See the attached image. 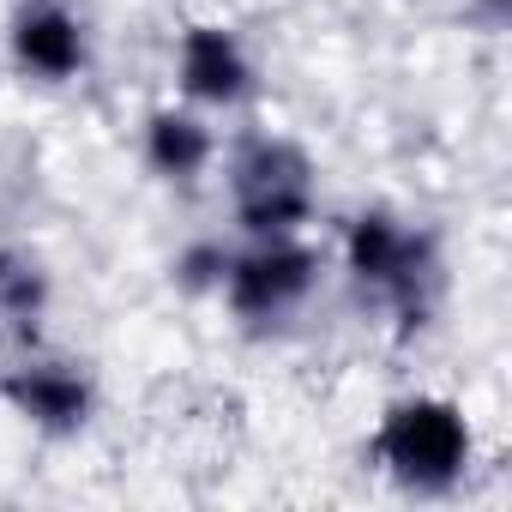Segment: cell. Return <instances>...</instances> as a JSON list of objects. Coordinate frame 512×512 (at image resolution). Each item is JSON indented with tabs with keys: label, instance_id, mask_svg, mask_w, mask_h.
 <instances>
[{
	"label": "cell",
	"instance_id": "obj_6",
	"mask_svg": "<svg viewBox=\"0 0 512 512\" xmlns=\"http://www.w3.org/2000/svg\"><path fill=\"white\" fill-rule=\"evenodd\" d=\"M181 91L199 103H235L247 91V55L229 31L193 25L181 37Z\"/></svg>",
	"mask_w": 512,
	"mask_h": 512
},
{
	"label": "cell",
	"instance_id": "obj_3",
	"mask_svg": "<svg viewBox=\"0 0 512 512\" xmlns=\"http://www.w3.org/2000/svg\"><path fill=\"white\" fill-rule=\"evenodd\" d=\"M314 272H320V260L308 247H296L284 235H266L253 253L223 266V290H229V308L241 320H272V314L296 308L314 290Z\"/></svg>",
	"mask_w": 512,
	"mask_h": 512
},
{
	"label": "cell",
	"instance_id": "obj_8",
	"mask_svg": "<svg viewBox=\"0 0 512 512\" xmlns=\"http://www.w3.org/2000/svg\"><path fill=\"white\" fill-rule=\"evenodd\" d=\"M145 157H151V169H157V175L193 181V175L211 163V133H205L193 115L163 109V115H151V127H145Z\"/></svg>",
	"mask_w": 512,
	"mask_h": 512
},
{
	"label": "cell",
	"instance_id": "obj_2",
	"mask_svg": "<svg viewBox=\"0 0 512 512\" xmlns=\"http://www.w3.org/2000/svg\"><path fill=\"white\" fill-rule=\"evenodd\" d=\"M235 211L253 235H290L314 211V163L290 139H253L235 163Z\"/></svg>",
	"mask_w": 512,
	"mask_h": 512
},
{
	"label": "cell",
	"instance_id": "obj_5",
	"mask_svg": "<svg viewBox=\"0 0 512 512\" xmlns=\"http://www.w3.org/2000/svg\"><path fill=\"white\" fill-rule=\"evenodd\" d=\"M0 398H7L25 422L49 428V434H73V428H85V416H91V386H85L73 368H61V362L13 368L7 380H0Z\"/></svg>",
	"mask_w": 512,
	"mask_h": 512
},
{
	"label": "cell",
	"instance_id": "obj_4",
	"mask_svg": "<svg viewBox=\"0 0 512 512\" xmlns=\"http://www.w3.org/2000/svg\"><path fill=\"white\" fill-rule=\"evenodd\" d=\"M344 253H350V272L362 278V284H374V290H392V296H416V272H422V241L416 235H404L386 211H368V217H356L350 223V241H344Z\"/></svg>",
	"mask_w": 512,
	"mask_h": 512
},
{
	"label": "cell",
	"instance_id": "obj_11",
	"mask_svg": "<svg viewBox=\"0 0 512 512\" xmlns=\"http://www.w3.org/2000/svg\"><path fill=\"white\" fill-rule=\"evenodd\" d=\"M488 7H506V0H488Z\"/></svg>",
	"mask_w": 512,
	"mask_h": 512
},
{
	"label": "cell",
	"instance_id": "obj_10",
	"mask_svg": "<svg viewBox=\"0 0 512 512\" xmlns=\"http://www.w3.org/2000/svg\"><path fill=\"white\" fill-rule=\"evenodd\" d=\"M223 266H229V253L223 247H211V241H199V247H187L181 260H175V272H181V284L187 290H205V284H223Z\"/></svg>",
	"mask_w": 512,
	"mask_h": 512
},
{
	"label": "cell",
	"instance_id": "obj_1",
	"mask_svg": "<svg viewBox=\"0 0 512 512\" xmlns=\"http://www.w3.org/2000/svg\"><path fill=\"white\" fill-rule=\"evenodd\" d=\"M374 452H380L404 482H416V488H446V482L464 470V458H470V422H464V410L446 404V398H410V404H398V410L380 422Z\"/></svg>",
	"mask_w": 512,
	"mask_h": 512
},
{
	"label": "cell",
	"instance_id": "obj_9",
	"mask_svg": "<svg viewBox=\"0 0 512 512\" xmlns=\"http://www.w3.org/2000/svg\"><path fill=\"white\" fill-rule=\"evenodd\" d=\"M43 302H49L43 272L25 260V253H7V247H0V314H13L19 326H31V320L43 314Z\"/></svg>",
	"mask_w": 512,
	"mask_h": 512
},
{
	"label": "cell",
	"instance_id": "obj_7",
	"mask_svg": "<svg viewBox=\"0 0 512 512\" xmlns=\"http://www.w3.org/2000/svg\"><path fill=\"white\" fill-rule=\"evenodd\" d=\"M13 55L31 73H43V79H67V73L85 67V37H79V25L61 7H31L13 25Z\"/></svg>",
	"mask_w": 512,
	"mask_h": 512
}]
</instances>
